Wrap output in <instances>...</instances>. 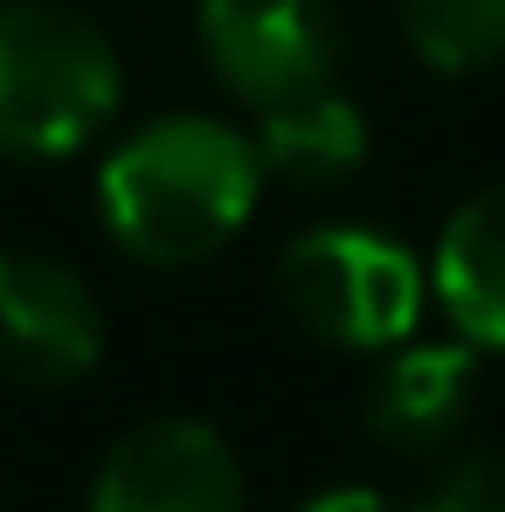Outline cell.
<instances>
[{
  "label": "cell",
  "instance_id": "1",
  "mask_svg": "<svg viewBox=\"0 0 505 512\" xmlns=\"http://www.w3.org/2000/svg\"><path fill=\"white\" fill-rule=\"evenodd\" d=\"M256 194H263L256 139L222 118H201V111H173V118L139 125L125 146H111V160L97 173L111 236L146 263L215 256L250 222Z\"/></svg>",
  "mask_w": 505,
  "mask_h": 512
},
{
  "label": "cell",
  "instance_id": "9",
  "mask_svg": "<svg viewBox=\"0 0 505 512\" xmlns=\"http://www.w3.org/2000/svg\"><path fill=\"white\" fill-rule=\"evenodd\" d=\"M250 139L263 160V180H284V187H339L367 167V118L333 84L256 111Z\"/></svg>",
  "mask_w": 505,
  "mask_h": 512
},
{
  "label": "cell",
  "instance_id": "3",
  "mask_svg": "<svg viewBox=\"0 0 505 512\" xmlns=\"http://www.w3.org/2000/svg\"><path fill=\"white\" fill-rule=\"evenodd\" d=\"M422 263L402 243L353 229V222H326L305 229L298 243L277 256V298L284 312L326 346H402L422 319Z\"/></svg>",
  "mask_w": 505,
  "mask_h": 512
},
{
  "label": "cell",
  "instance_id": "10",
  "mask_svg": "<svg viewBox=\"0 0 505 512\" xmlns=\"http://www.w3.org/2000/svg\"><path fill=\"white\" fill-rule=\"evenodd\" d=\"M395 21L436 77H471L505 56V0H395Z\"/></svg>",
  "mask_w": 505,
  "mask_h": 512
},
{
  "label": "cell",
  "instance_id": "11",
  "mask_svg": "<svg viewBox=\"0 0 505 512\" xmlns=\"http://www.w3.org/2000/svg\"><path fill=\"white\" fill-rule=\"evenodd\" d=\"M402 512H505V450L492 443L443 450V464L422 478L416 506Z\"/></svg>",
  "mask_w": 505,
  "mask_h": 512
},
{
  "label": "cell",
  "instance_id": "4",
  "mask_svg": "<svg viewBox=\"0 0 505 512\" xmlns=\"http://www.w3.org/2000/svg\"><path fill=\"white\" fill-rule=\"evenodd\" d=\"M194 28L215 77L250 111L333 84L339 28L326 0H194Z\"/></svg>",
  "mask_w": 505,
  "mask_h": 512
},
{
  "label": "cell",
  "instance_id": "8",
  "mask_svg": "<svg viewBox=\"0 0 505 512\" xmlns=\"http://www.w3.org/2000/svg\"><path fill=\"white\" fill-rule=\"evenodd\" d=\"M429 284L457 340H471L478 353H505V180L478 187L443 222Z\"/></svg>",
  "mask_w": 505,
  "mask_h": 512
},
{
  "label": "cell",
  "instance_id": "7",
  "mask_svg": "<svg viewBox=\"0 0 505 512\" xmlns=\"http://www.w3.org/2000/svg\"><path fill=\"white\" fill-rule=\"evenodd\" d=\"M471 402H478V346L471 340L395 346L367 388V429L395 457H443L471 423Z\"/></svg>",
  "mask_w": 505,
  "mask_h": 512
},
{
  "label": "cell",
  "instance_id": "12",
  "mask_svg": "<svg viewBox=\"0 0 505 512\" xmlns=\"http://www.w3.org/2000/svg\"><path fill=\"white\" fill-rule=\"evenodd\" d=\"M298 512H402V506H388L381 492H360L353 485V492H319L312 506H298Z\"/></svg>",
  "mask_w": 505,
  "mask_h": 512
},
{
  "label": "cell",
  "instance_id": "5",
  "mask_svg": "<svg viewBox=\"0 0 505 512\" xmlns=\"http://www.w3.org/2000/svg\"><path fill=\"white\" fill-rule=\"evenodd\" d=\"M104 312L97 291L42 250H0V374L21 388H63L97 367Z\"/></svg>",
  "mask_w": 505,
  "mask_h": 512
},
{
  "label": "cell",
  "instance_id": "6",
  "mask_svg": "<svg viewBox=\"0 0 505 512\" xmlns=\"http://www.w3.org/2000/svg\"><path fill=\"white\" fill-rule=\"evenodd\" d=\"M243 464L222 443V429L194 423V416H160L118 436V450L104 457L90 512H243Z\"/></svg>",
  "mask_w": 505,
  "mask_h": 512
},
{
  "label": "cell",
  "instance_id": "2",
  "mask_svg": "<svg viewBox=\"0 0 505 512\" xmlns=\"http://www.w3.org/2000/svg\"><path fill=\"white\" fill-rule=\"evenodd\" d=\"M118 49L77 7H0V160H63L118 111Z\"/></svg>",
  "mask_w": 505,
  "mask_h": 512
}]
</instances>
